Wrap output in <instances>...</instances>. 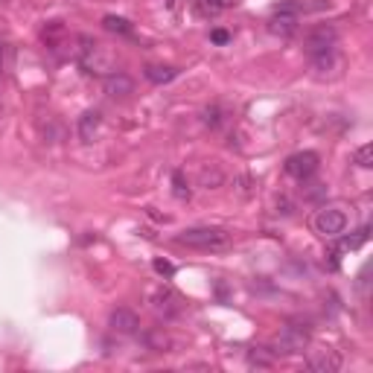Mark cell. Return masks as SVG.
Segmentation results:
<instances>
[{
  "mask_svg": "<svg viewBox=\"0 0 373 373\" xmlns=\"http://www.w3.org/2000/svg\"><path fill=\"white\" fill-rule=\"evenodd\" d=\"M178 245H187L192 251H227L234 245V234L216 225H202V227H187L175 237Z\"/></svg>",
  "mask_w": 373,
  "mask_h": 373,
  "instance_id": "1",
  "label": "cell"
},
{
  "mask_svg": "<svg viewBox=\"0 0 373 373\" xmlns=\"http://www.w3.org/2000/svg\"><path fill=\"white\" fill-rule=\"evenodd\" d=\"M79 52H76V59H79V67L85 70L87 76H111L114 73V52L94 41V38H79Z\"/></svg>",
  "mask_w": 373,
  "mask_h": 373,
  "instance_id": "2",
  "label": "cell"
},
{
  "mask_svg": "<svg viewBox=\"0 0 373 373\" xmlns=\"http://www.w3.org/2000/svg\"><path fill=\"white\" fill-rule=\"evenodd\" d=\"M350 225V213L339 204H324L321 210L312 216V230L318 237H324V239H339L344 237V230Z\"/></svg>",
  "mask_w": 373,
  "mask_h": 373,
  "instance_id": "3",
  "label": "cell"
},
{
  "mask_svg": "<svg viewBox=\"0 0 373 373\" xmlns=\"http://www.w3.org/2000/svg\"><path fill=\"white\" fill-rule=\"evenodd\" d=\"M312 344V327L304 321H289L280 330L277 342H274V353L277 356H297Z\"/></svg>",
  "mask_w": 373,
  "mask_h": 373,
  "instance_id": "4",
  "label": "cell"
},
{
  "mask_svg": "<svg viewBox=\"0 0 373 373\" xmlns=\"http://www.w3.org/2000/svg\"><path fill=\"white\" fill-rule=\"evenodd\" d=\"M146 300H149V307L157 315H164V318H175V315H181V309H184L181 295L175 289H169L167 283H157V286H152L146 292Z\"/></svg>",
  "mask_w": 373,
  "mask_h": 373,
  "instance_id": "5",
  "label": "cell"
},
{
  "mask_svg": "<svg viewBox=\"0 0 373 373\" xmlns=\"http://www.w3.org/2000/svg\"><path fill=\"white\" fill-rule=\"evenodd\" d=\"M286 175H292L295 181H309L312 175L321 169V157H318L315 152H295L286 157Z\"/></svg>",
  "mask_w": 373,
  "mask_h": 373,
  "instance_id": "6",
  "label": "cell"
},
{
  "mask_svg": "<svg viewBox=\"0 0 373 373\" xmlns=\"http://www.w3.org/2000/svg\"><path fill=\"white\" fill-rule=\"evenodd\" d=\"M335 44H339V32H335L332 27L321 24V27H315L309 29L307 35V56L315 59V56H324V52H332Z\"/></svg>",
  "mask_w": 373,
  "mask_h": 373,
  "instance_id": "7",
  "label": "cell"
},
{
  "mask_svg": "<svg viewBox=\"0 0 373 373\" xmlns=\"http://www.w3.org/2000/svg\"><path fill=\"white\" fill-rule=\"evenodd\" d=\"M307 367L315 370V373H335L342 367V356H339V350H312L309 353V359H307Z\"/></svg>",
  "mask_w": 373,
  "mask_h": 373,
  "instance_id": "8",
  "label": "cell"
},
{
  "mask_svg": "<svg viewBox=\"0 0 373 373\" xmlns=\"http://www.w3.org/2000/svg\"><path fill=\"white\" fill-rule=\"evenodd\" d=\"M330 9V0H283L272 12H286V15H312V12H324Z\"/></svg>",
  "mask_w": 373,
  "mask_h": 373,
  "instance_id": "9",
  "label": "cell"
},
{
  "mask_svg": "<svg viewBox=\"0 0 373 373\" xmlns=\"http://www.w3.org/2000/svg\"><path fill=\"white\" fill-rule=\"evenodd\" d=\"M108 327H111L114 332H120V335H134V332L140 330V318H137V312H132V309H126V307H120V309L111 312Z\"/></svg>",
  "mask_w": 373,
  "mask_h": 373,
  "instance_id": "10",
  "label": "cell"
},
{
  "mask_svg": "<svg viewBox=\"0 0 373 373\" xmlns=\"http://www.w3.org/2000/svg\"><path fill=\"white\" fill-rule=\"evenodd\" d=\"M297 29H300V17L297 15L272 12V17H269V32L272 35H280V38H292Z\"/></svg>",
  "mask_w": 373,
  "mask_h": 373,
  "instance_id": "11",
  "label": "cell"
},
{
  "mask_svg": "<svg viewBox=\"0 0 373 373\" xmlns=\"http://www.w3.org/2000/svg\"><path fill=\"white\" fill-rule=\"evenodd\" d=\"M99 129H102V114H99L97 108L85 111V114L79 117V122H76V132H79V140H82V143H94L97 134H99Z\"/></svg>",
  "mask_w": 373,
  "mask_h": 373,
  "instance_id": "12",
  "label": "cell"
},
{
  "mask_svg": "<svg viewBox=\"0 0 373 373\" xmlns=\"http://www.w3.org/2000/svg\"><path fill=\"white\" fill-rule=\"evenodd\" d=\"M105 94H108L111 99H126L129 94H134V79L114 70L111 76H105Z\"/></svg>",
  "mask_w": 373,
  "mask_h": 373,
  "instance_id": "13",
  "label": "cell"
},
{
  "mask_svg": "<svg viewBox=\"0 0 373 373\" xmlns=\"http://www.w3.org/2000/svg\"><path fill=\"white\" fill-rule=\"evenodd\" d=\"M239 3V0H192V9L195 15H202V17H216L227 9H234Z\"/></svg>",
  "mask_w": 373,
  "mask_h": 373,
  "instance_id": "14",
  "label": "cell"
},
{
  "mask_svg": "<svg viewBox=\"0 0 373 373\" xmlns=\"http://www.w3.org/2000/svg\"><path fill=\"white\" fill-rule=\"evenodd\" d=\"M146 79L152 85H169L175 76H178V67H172V64H146Z\"/></svg>",
  "mask_w": 373,
  "mask_h": 373,
  "instance_id": "15",
  "label": "cell"
},
{
  "mask_svg": "<svg viewBox=\"0 0 373 373\" xmlns=\"http://www.w3.org/2000/svg\"><path fill=\"white\" fill-rule=\"evenodd\" d=\"M245 359H248V365H251V367H272L274 359H277V353L269 350V347H251Z\"/></svg>",
  "mask_w": 373,
  "mask_h": 373,
  "instance_id": "16",
  "label": "cell"
},
{
  "mask_svg": "<svg viewBox=\"0 0 373 373\" xmlns=\"http://www.w3.org/2000/svg\"><path fill=\"white\" fill-rule=\"evenodd\" d=\"M102 27L108 29V32H117V35H134L132 21H126V17H120V15H105L102 17Z\"/></svg>",
  "mask_w": 373,
  "mask_h": 373,
  "instance_id": "17",
  "label": "cell"
},
{
  "mask_svg": "<svg viewBox=\"0 0 373 373\" xmlns=\"http://www.w3.org/2000/svg\"><path fill=\"white\" fill-rule=\"evenodd\" d=\"M143 342L152 347V350H157V353H167L169 347H172V339L164 332V330H152V332H146L143 335Z\"/></svg>",
  "mask_w": 373,
  "mask_h": 373,
  "instance_id": "18",
  "label": "cell"
},
{
  "mask_svg": "<svg viewBox=\"0 0 373 373\" xmlns=\"http://www.w3.org/2000/svg\"><path fill=\"white\" fill-rule=\"evenodd\" d=\"M172 192H175V199H181V202H190V195H192V190H190L181 169L172 172Z\"/></svg>",
  "mask_w": 373,
  "mask_h": 373,
  "instance_id": "19",
  "label": "cell"
},
{
  "mask_svg": "<svg viewBox=\"0 0 373 373\" xmlns=\"http://www.w3.org/2000/svg\"><path fill=\"white\" fill-rule=\"evenodd\" d=\"M202 122L207 129H222V122H225V111L219 108V105H207V108L202 111Z\"/></svg>",
  "mask_w": 373,
  "mask_h": 373,
  "instance_id": "20",
  "label": "cell"
},
{
  "mask_svg": "<svg viewBox=\"0 0 373 373\" xmlns=\"http://www.w3.org/2000/svg\"><path fill=\"white\" fill-rule=\"evenodd\" d=\"M312 67L318 70V73H330V70L339 67V52H324V56H315L312 59Z\"/></svg>",
  "mask_w": 373,
  "mask_h": 373,
  "instance_id": "21",
  "label": "cell"
},
{
  "mask_svg": "<svg viewBox=\"0 0 373 373\" xmlns=\"http://www.w3.org/2000/svg\"><path fill=\"white\" fill-rule=\"evenodd\" d=\"M353 161H356L362 169H370V167H373V146H370V143L359 146L356 152H353Z\"/></svg>",
  "mask_w": 373,
  "mask_h": 373,
  "instance_id": "22",
  "label": "cell"
},
{
  "mask_svg": "<svg viewBox=\"0 0 373 373\" xmlns=\"http://www.w3.org/2000/svg\"><path fill=\"white\" fill-rule=\"evenodd\" d=\"M222 181H225V175H222L219 169H213V172H210L207 167L202 169V187H207V190H216Z\"/></svg>",
  "mask_w": 373,
  "mask_h": 373,
  "instance_id": "23",
  "label": "cell"
},
{
  "mask_svg": "<svg viewBox=\"0 0 373 373\" xmlns=\"http://www.w3.org/2000/svg\"><path fill=\"white\" fill-rule=\"evenodd\" d=\"M210 41H213V44H219V47H225V44L234 41V32L225 29V27H216V29H210Z\"/></svg>",
  "mask_w": 373,
  "mask_h": 373,
  "instance_id": "24",
  "label": "cell"
},
{
  "mask_svg": "<svg viewBox=\"0 0 373 373\" xmlns=\"http://www.w3.org/2000/svg\"><path fill=\"white\" fill-rule=\"evenodd\" d=\"M155 272L161 274V277H172L175 274V265L167 262V260H155Z\"/></svg>",
  "mask_w": 373,
  "mask_h": 373,
  "instance_id": "25",
  "label": "cell"
},
{
  "mask_svg": "<svg viewBox=\"0 0 373 373\" xmlns=\"http://www.w3.org/2000/svg\"><path fill=\"white\" fill-rule=\"evenodd\" d=\"M0 64H3V44H0Z\"/></svg>",
  "mask_w": 373,
  "mask_h": 373,
  "instance_id": "26",
  "label": "cell"
}]
</instances>
